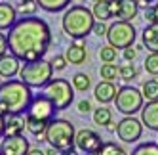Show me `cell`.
<instances>
[{"label": "cell", "mask_w": 158, "mask_h": 155, "mask_svg": "<svg viewBox=\"0 0 158 155\" xmlns=\"http://www.w3.org/2000/svg\"><path fill=\"white\" fill-rule=\"evenodd\" d=\"M61 155H80V153H78L76 149H71V151H63Z\"/></svg>", "instance_id": "ee69618b"}, {"label": "cell", "mask_w": 158, "mask_h": 155, "mask_svg": "<svg viewBox=\"0 0 158 155\" xmlns=\"http://www.w3.org/2000/svg\"><path fill=\"white\" fill-rule=\"evenodd\" d=\"M143 92L133 88L130 84H124L118 88V94L114 98V105H116V111H120L122 115H135L137 111L143 109Z\"/></svg>", "instance_id": "52a82bcc"}, {"label": "cell", "mask_w": 158, "mask_h": 155, "mask_svg": "<svg viewBox=\"0 0 158 155\" xmlns=\"http://www.w3.org/2000/svg\"><path fill=\"white\" fill-rule=\"evenodd\" d=\"M97 155H128V151L122 146H118L116 142H105Z\"/></svg>", "instance_id": "f1b7e54d"}, {"label": "cell", "mask_w": 158, "mask_h": 155, "mask_svg": "<svg viewBox=\"0 0 158 155\" xmlns=\"http://www.w3.org/2000/svg\"><path fill=\"white\" fill-rule=\"evenodd\" d=\"M89 111H92V104H89L88 100H80V102H78V113L88 115Z\"/></svg>", "instance_id": "74e56055"}, {"label": "cell", "mask_w": 158, "mask_h": 155, "mask_svg": "<svg viewBox=\"0 0 158 155\" xmlns=\"http://www.w3.org/2000/svg\"><path fill=\"white\" fill-rule=\"evenodd\" d=\"M52 29L36 16H25L8 31V48L21 61L42 60L52 46Z\"/></svg>", "instance_id": "6da1fadb"}, {"label": "cell", "mask_w": 158, "mask_h": 155, "mask_svg": "<svg viewBox=\"0 0 158 155\" xmlns=\"http://www.w3.org/2000/svg\"><path fill=\"white\" fill-rule=\"evenodd\" d=\"M137 2H147V4H154L156 0H137Z\"/></svg>", "instance_id": "f6af8a7d"}, {"label": "cell", "mask_w": 158, "mask_h": 155, "mask_svg": "<svg viewBox=\"0 0 158 155\" xmlns=\"http://www.w3.org/2000/svg\"><path fill=\"white\" fill-rule=\"evenodd\" d=\"M6 119V134H23L27 130V113H10Z\"/></svg>", "instance_id": "d6986e66"}, {"label": "cell", "mask_w": 158, "mask_h": 155, "mask_svg": "<svg viewBox=\"0 0 158 155\" xmlns=\"http://www.w3.org/2000/svg\"><path fill=\"white\" fill-rule=\"evenodd\" d=\"M19 79L31 88H44L53 79V65L52 61H46L44 58L27 61L19 71Z\"/></svg>", "instance_id": "5b68a950"}, {"label": "cell", "mask_w": 158, "mask_h": 155, "mask_svg": "<svg viewBox=\"0 0 158 155\" xmlns=\"http://www.w3.org/2000/svg\"><path fill=\"white\" fill-rule=\"evenodd\" d=\"M17 8L12 6L10 2H0V31H8L15 25L17 21Z\"/></svg>", "instance_id": "ac0fdd59"}, {"label": "cell", "mask_w": 158, "mask_h": 155, "mask_svg": "<svg viewBox=\"0 0 158 155\" xmlns=\"http://www.w3.org/2000/svg\"><path fill=\"white\" fill-rule=\"evenodd\" d=\"M92 2H99V0H92Z\"/></svg>", "instance_id": "7dc6e473"}, {"label": "cell", "mask_w": 158, "mask_h": 155, "mask_svg": "<svg viewBox=\"0 0 158 155\" xmlns=\"http://www.w3.org/2000/svg\"><path fill=\"white\" fill-rule=\"evenodd\" d=\"M143 121L135 119L133 115H124V119H120L116 123V136L126 142V144H133L143 136Z\"/></svg>", "instance_id": "30bf717a"}, {"label": "cell", "mask_w": 158, "mask_h": 155, "mask_svg": "<svg viewBox=\"0 0 158 155\" xmlns=\"http://www.w3.org/2000/svg\"><path fill=\"white\" fill-rule=\"evenodd\" d=\"M95 21L97 19L92 10H88L82 4H76V6H69L63 12L61 29L71 38H86L89 33H94Z\"/></svg>", "instance_id": "3957f363"}, {"label": "cell", "mask_w": 158, "mask_h": 155, "mask_svg": "<svg viewBox=\"0 0 158 155\" xmlns=\"http://www.w3.org/2000/svg\"><path fill=\"white\" fill-rule=\"evenodd\" d=\"M118 10H120V0H99V2H94L92 12L97 21H107L116 17Z\"/></svg>", "instance_id": "4fadbf2b"}, {"label": "cell", "mask_w": 158, "mask_h": 155, "mask_svg": "<svg viewBox=\"0 0 158 155\" xmlns=\"http://www.w3.org/2000/svg\"><path fill=\"white\" fill-rule=\"evenodd\" d=\"M99 75L103 81H112L114 82L116 79H120V67L114 63H103L99 69Z\"/></svg>", "instance_id": "484cf974"}, {"label": "cell", "mask_w": 158, "mask_h": 155, "mask_svg": "<svg viewBox=\"0 0 158 155\" xmlns=\"http://www.w3.org/2000/svg\"><path fill=\"white\" fill-rule=\"evenodd\" d=\"M57 111H59V109L55 107V104L52 102L48 96L38 94V96L32 98V102H31V105L27 109V117L44 121V123H50L52 119L57 117Z\"/></svg>", "instance_id": "9c48e42d"}, {"label": "cell", "mask_w": 158, "mask_h": 155, "mask_svg": "<svg viewBox=\"0 0 158 155\" xmlns=\"http://www.w3.org/2000/svg\"><path fill=\"white\" fill-rule=\"evenodd\" d=\"M32 98L35 94L29 84L21 79H8L0 84V115L6 117L10 113H27Z\"/></svg>", "instance_id": "7a4b0ae2"}, {"label": "cell", "mask_w": 158, "mask_h": 155, "mask_svg": "<svg viewBox=\"0 0 158 155\" xmlns=\"http://www.w3.org/2000/svg\"><path fill=\"white\" fill-rule=\"evenodd\" d=\"M105 128H107V130H110V132H116V125H114V123H109Z\"/></svg>", "instance_id": "7bdbcfd3"}, {"label": "cell", "mask_w": 158, "mask_h": 155, "mask_svg": "<svg viewBox=\"0 0 158 155\" xmlns=\"http://www.w3.org/2000/svg\"><path fill=\"white\" fill-rule=\"evenodd\" d=\"M92 119H94V123L99 125V126H107L109 123H112V111H110V107H95L94 109V113H92Z\"/></svg>", "instance_id": "cb8c5ba5"}, {"label": "cell", "mask_w": 158, "mask_h": 155, "mask_svg": "<svg viewBox=\"0 0 158 155\" xmlns=\"http://www.w3.org/2000/svg\"><path fill=\"white\" fill-rule=\"evenodd\" d=\"M36 4L40 10L48 14H59L71 6V0H36Z\"/></svg>", "instance_id": "7402d4cb"}, {"label": "cell", "mask_w": 158, "mask_h": 155, "mask_svg": "<svg viewBox=\"0 0 158 155\" xmlns=\"http://www.w3.org/2000/svg\"><path fill=\"white\" fill-rule=\"evenodd\" d=\"M137 67L133 65V61H128V63H124V65H120V79L124 81V82H131L133 79H137Z\"/></svg>", "instance_id": "83f0119b"}, {"label": "cell", "mask_w": 158, "mask_h": 155, "mask_svg": "<svg viewBox=\"0 0 158 155\" xmlns=\"http://www.w3.org/2000/svg\"><path fill=\"white\" fill-rule=\"evenodd\" d=\"M141 42L149 52H158V23H149L145 27Z\"/></svg>", "instance_id": "ffe728a7"}, {"label": "cell", "mask_w": 158, "mask_h": 155, "mask_svg": "<svg viewBox=\"0 0 158 155\" xmlns=\"http://www.w3.org/2000/svg\"><path fill=\"white\" fill-rule=\"evenodd\" d=\"M145 21L147 23H158V4H151L145 8Z\"/></svg>", "instance_id": "836d02e7"}, {"label": "cell", "mask_w": 158, "mask_h": 155, "mask_svg": "<svg viewBox=\"0 0 158 155\" xmlns=\"http://www.w3.org/2000/svg\"><path fill=\"white\" fill-rule=\"evenodd\" d=\"M19 2H31V0H19Z\"/></svg>", "instance_id": "bcb514c9"}, {"label": "cell", "mask_w": 158, "mask_h": 155, "mask_svg": "<svg viewBox=\"0 0 158 155\" xmlns=\"http://www.w3.org/2000/svg\"><path fill=\"white\" fill-rule=\"evenodd\" d=\"M141 121H143V125L149 130L158 132V100L147 102V105H143V109H141Z\"/></svg>", "instance_id": "e0dca14e"}, {"label": "cell", "mask_w": 158, "mask_h": 155, "mask_svg": "<svg viewBox=\"0 0 158 155\" xmlns=\"http://www.w3.org/2000/svg\"><path fill=\"white\" fill-rule=\"evenodd\" d=\"M122 58L126 60V61H133L135 58H137V48H133V46L124 48V50H122Z\"/></svg>", "instance_id": "8d00e7d4"}, {"label": "cell", "mask_w": 158, "mask_h": 155, "mask_svg": "<svg viewBox=\"0 0 158 155\" xmlns=\"http://www.w3.org/2000/svg\"><path fill=\"white\" fill-rule=\"evenodd\" d=\"M36 10H38L36 0H31V2H21L19 8H17V12H19V16L25 17V16H35Z\"/></svg>", "instance_id": "d6a6232c"}, {"label": "cell", "mask_w": 158, "mask_h": 155, "mask_svg": "<svg viewBox=\"0 0 158 155\" xmlns=\"http://www.w3.org/2000/svg\"><path fill=\"white\" fill-rule=\"evenodd\" d=\"M116 94H118V86L112 82V81H101L94 88V98L97 100L101 105H107L110 102H114Z\"/></svg>", "instance_id": "9a60e30c"}, {"label": "cell", "mask_w": 158, "mask_h": 155, "mask_svg": "<svg viewBox=\"0 0 158 155\" xmlns=\"http://www.w3.org/2000/svg\"><path fill=\"white\" fill-rule=\"evenodd\" d=\"M141 92L147 98V102H152V100H158V77H152V79H147L141 84Z\"/></svg>", "instance_id": "d4e9b609"}, {"label": "cell", "mask_w": 158, "mask_h": 155, "mask_svg": "<svg viewBox=\"0 0 158 155\" xmlns=\"http://www.w3.org/2000/svg\"><path fill=\"white\" fill-rule=\"evenodd\" d=\"M4 134H6V119L4 115H0V140L4 138Z\"/></svg>", "instance_id": "ab89813d"}, {"label": "cell", "mask_w": 158, "mask_h": 155, "mask_svg": "<svg viewBox=\"0 0 158 155\" xmlns=\"http://www.w3.org/2000/svg\"><path fill=\"white\" fill-rule=\"evenodd\" d=\"M44 96H48L52 102L55 104V107L59 111H65L67 107H71L73 100H74V86L67 81V79H52L46 86H44Z\"/></svg>", "instance_id": "8992f818"}, {"label": "cell", "mask_w": 158, "mask_h": 155, "mask_svg": "<svg viewBox=\"0 0 158 155\" xmlns=\"http://www.w3.org/2000/svg\"><path fill=\"white\" fill-rule=\"evenodd\" d=\"M46 128H48V123L38 121V119H31V117H27V132H29V134H32L38 142L46 140V138H44V136H46Z\"/></svg>", "instance_id": "603a6c76"}, {"label": "cell", "mask_w": 158, "mask_h": 155, "mask_svg": "<svg viewBox=\"0 0 158 155\" xmlns=\"http://www.w3.org/2000/svg\"><path fill=\"white\" fill-rule=\"evenodd\" d=\"M65 58L71 65H82L88 60V50L84 38H74V42H71V46H67L65 50Z\"/></svg>", "instance_id": "5bb4252c"}, {"label": "cell", "mask_w": 158, "mask_h": 155, "mask_svg": "<svg viewBox=\"0 0 158 155\" xmlns=\"http://www.w3.org/2000/svg\"><path fill=\"white\" fill-rule=\"evenodd\" d=\"M0 149L4 155H27L31 146L23 134H4L0 142Z\"/></svg>", "instance_id": "7c38bea8"}, {"label": "cell", "mask_w": 158, "mask_h": 155, "mask_svg": "<svg viewBox=\"0 0 158 155\" xmlns=\"http://www.w3.org/2000/svg\"><path fill=\"white\" fill-rule=\"evenodd\" d=\"M145 71L152 75V77H158V52H151L149 56L145 58Z\"/></svg>", "instance_id": "4dcf8cb0"}, {"label": "cell", "mask_w": 158, "mask_h": 155, "mask_svg": "<svg viewBox=\"0 0 158 155\" xmlns=\"http://www.w3.org/2000/svg\"><path fill=\"white\" fill-rule=\"evenodd\" d=\"M27 155H46V151H42L40 148H31Z\"/></svg>", "instance_id": "60d3db41"}, {"label": "cell", "mask_w": 158, "mask_h": 155, "mask_svg": "<svg viewBox=\"0 0 158 155\" xmlns=\"http://www.w3.org/2000/svg\"><path fill=\"white\" fill-rule=\"evenodd\" d=\"M8 50H10V48H8V35L0 33V56H4Z\"/></svg>", "instance_id": "f35d334b"}, {"label": "cell", "mask_w": 158, "mask_h": 155, "mask_svg": "<svg viewBox=\"0 0 158 155\" xmlns=\"http://www.w3.org/2000/svg\"><path fill=\"white\" fill-rule=\"evenodd\" d=\"M0 79H2V77H0ZM0 84H2V82H0Z\"/></svg>", "instance_id": "681fc988"}, {"label": "cell", "mask_w": 158, "mask_h": 155, "mask_svg": "<svg viewBox=\"0 0 158 155\" xmlns=\"http://www.w3.org/2000/svg\"><path fill=\"white\" fill-rule=\"evenodd\" d=\"M52 65H53V71H65L67 69V65H69V61H67V58H65V54H57V56H53L52 60Z\"/></svg>", "instance_id": "e575fe53"}, {"label": "cell", "mask_w": 158, "mask_h": 155, "mask_svg": "<svg viewBox=\"0 0 158 155\" xmlns=\"http://www.w3.org/2000/svg\"><path fill=\"white\" fill-rule=\"evenodd\" d=\"M131 155H158V144L154 142H143L131 151Z\"/></svg>", "instance_id": "f546056e"}, {"label": "cell", "mask_w": 158, "mask_h": 155, "mask_svg": "<svg viewBox=\"0 0 158 155\" xmlns=\"http://www.w3.org/2000/svg\"><path fill=\"white\" fill-rule=\"evenodd\" d=\"M21 71V60L14 56L12 52H6L4 56H0V77L2 79H12Z\"/></svg>", "instance_id": "2e32d148"}, {"label": "cell", "mask_w": 158, "mask_h": 155, "mask_svg": "<svg viewBox=\"0 0 158 155\" xmlns=\"http://www.w3.org/2000/svg\"><path fill=\"white\" fill-rule=\"evenodd\" d=\"M0 155H4V153H2V149H0Z\"/></svg>", "instance_id": "c3c4849f"}, {"label": "cell", "mask_w": 158, "mask_h": 155, "mask_svg": "<svg viewBox=\"0 0 158 155\" xmlns=\"http://www.w3.org/2000/svg\"><path fill=\"white\" fill-rule=\"evenodd\" d=\"M139 14V2L137 0H120V10H118V19L122 21H133Z\"/></svg>", "instance_id": "44dd1931"}, {"label": "cell", "mask_w": 158, "mask_h": 155, "mask_svg": "<svg viewBox=\"0 0 158 155\" xmlns=\"http://www.w3.org/2000/svg\"><path fill=\"white\" fill-rule=\"evenodd\" d=\"M107 31H109V27L105 25V21H95L94 35H97V37H107Z\"/></svg>", "instance_id": "d590c367"}, {"label": "cell", "mask_w": 158, "mask_h": 155, "mask_svg": "<svg viewBox=\"0 0 158 155\" xmlns=\"http://www.w3.org/2000/svg\"><path fill=\"white\" fill-rule=\"evenodd\" d=\"M103 138L99 132L92 128H80L76 130V149L86 155H97L103 148Z\"/></svg>", "instance_id": "8fae6325"}, {"label": "cell", "mask_w": 158, "mask_h": 155, "mask_svg": "<svg viewBox=\"0 0 158 155\" xmlns=\"http://www.w3.org/2000/svg\"><path fill=\"white\" fill-rule=\"evenodd\" d=\"M135 37H137V33H135V27L131 25V21L118 19L107 31V42L110 46H114L116 50H124L128 46H133Z\"/></svg>", "instance_id": "ba28073f"}, {"label": "cell", "mask_w": 158, "mask_h": 155, "mask_svg": "<svg viewBox=\"0 0 158 155\" xmlns=\"http://www.w3.org/2000/svg\"><path fill=\"white\" fill-rule=\"evenodd\" d=\"M44 138H46V142L52 148L59 149V153L76 149V130H74L73 123L67 119H57V117L52 119L48 123Z\"/></svg>", "instance_id": "277c9868"}, {"label": "cell", "mask_w": 158, "mask_h": 155, "mask_svg": "<svg viewBox=\"0 0 158 155\" xmlns=\"http://www.w3.org/2000/svg\"><path fill=\"white\" fill-rule=\"evenodd\" d=\"M99 58L103 63H112V61H116V48L114 46H110V44H107V46H103L99 50Z\"/></svg>", "instance_id": "1f68e13d"}, {"label": "cell", "mask_w": 158, "mask_h": 155, "mask_svg": "<svg viewBox=\"0 0 158 155\" xmlns=\"http://www.w3.org/2000/svg\"><path fill=\"white\" fill-rule=\"evenodd\" d=\"M73 86L78 92H88L89 86H92V79H89V75H86V73H76L73 77Z\"/></svg>", "instance_id": "4316f807"}, {"label": "cell", "mask_w": 158, "mask_h": 155, "mask_svg": "<svg viewBox=\"0 0 158 155\" xmlns=\"http://www.w3.org/2000/svg\"><path fill=\"white\" fill-rule=\"evenodd\" d=\"M46 155H61V153H59V149H55V148L50 146V149H46Z\"/></svg>", "instance_id": "b9f144b4"}]
</instances>
